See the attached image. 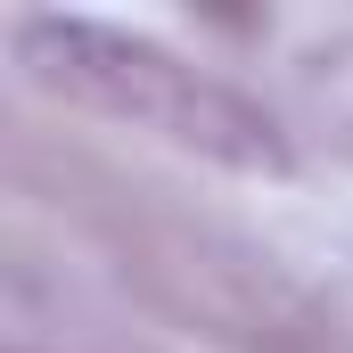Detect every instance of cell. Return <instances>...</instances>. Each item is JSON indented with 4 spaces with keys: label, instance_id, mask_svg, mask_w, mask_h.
<instances>
[{
    "label": "cell",
    "instance_id": "cell-1",
    "mask_svg": "<svg viewBox=\"0 0 353 353\" xmlns=\"http://www.w3.org/2000/svg\"><path fill=\"white\" fill-rule=\"evenodd\" d=\"M25 58L41 66V83L74 90L83 107H107L140 132H165L181 148H205V157H230V165H271V173L288 165L271 115H255L239 90L205 83L197 66L165 58L157 41L107 33V25H83V17H33Z\"/></svg>",
    "mask_w": 353,
    "mask_h": 353
}]
</instances>
